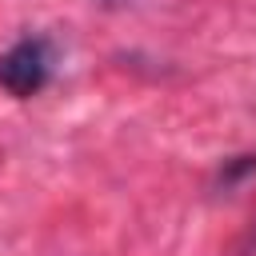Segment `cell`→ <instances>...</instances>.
<instances>
[{"label":"cell","mask_w":256,"mask_h":256,"mask_svg":"<svg viewBox=\"0 0 256 256\" xmlns=\"http://www.w3.org/2000/svg\"><path fill=\"white\" fill-rule=\"evenodd\" d=\"M52 64H56V48L48 36H20L4 56H0V88L16 100H32L36 92L48 88L52 80Z\"/></svg>","instance_id":"1"},{"label":"cell","mask_w":256,"mask_h":256,"mask_svg":"<svg viewBox=\"0 0 256 256\" xmlns=\"http://www.w3.org/2000/svg\"><path fill=\"white\" fill-rule=\"evenodd\" d=\"M248 176H256V152H244V156H228V160L216 168V188L232 192V188H240Z\"/></svg>","instance_id":"2"},{"label":"cell","mask_w":256,"mask_h":256,"mask_svg":"<svg viewBox=\"0 0 256 256\" xmlns=\"http://www.w3.org/2000/svg\"><path fill=\"white\" fill-rule=\"evenodd\" d=\"M240 256H256V224H252V232L244 236V244H240Z\"/></svg>","instance_id":"3"}]
</instances>
